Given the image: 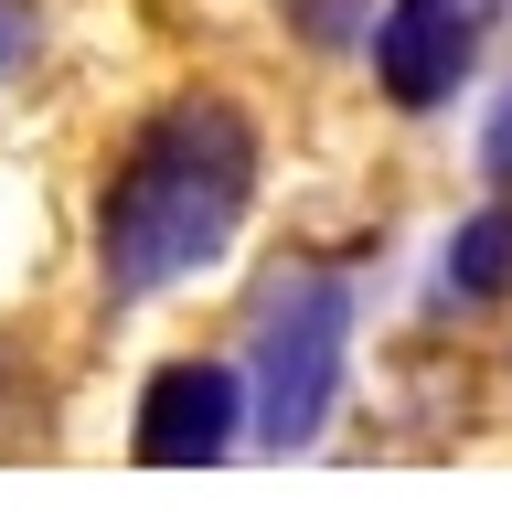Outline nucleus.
I'll list each match as a JSON object with an SVG mask.
<instances>
[{
	"mask_svg": "<svg viewBox=\"0 0 512 512\" xmlns=\"http://www.w3.org/2000/svg\"><path fill=\"white\" fill-rule=\"evenodd\" d=\"M256 214V118L224 86H182L139 107L96 182V288L139 310L160 288L203 278Z\"/></svg>",
	"mask_w": 512,
	"mask_h": 512,
	"instance_id": "1",
	"label": "nucleus"
},
{
	"mask_svg": "<svg viewBox=\"0 0 512 512\" xmlns=\"http://www.w3.org/2000/svg\"><path fill=\"white\" fill-rule=\"evenodd\" d=\"M352 363V278L278 267L246 320V384H256V448H310Z\"/></svg>",
	"mask_w": 512,
	"mask_h": 512,
	"instance_id": "2",
	"label": "nucleus"
},
{
	"mask_svg": "<svg viewBox=\"0 0 512 512\" xmlns=\"http://www.w3.org/2000/svg\"><path fill=\"white\" fill-rule=\"evenodd\" d=\"M246 416H256L246 363H214V352H171V363H150V384H139V416H128V459H150V470L235 459Z\"/></svg>",
	"mask_w": 512,
	"mask_h": 512,
	"instance_id": "3",
	"label": "nucleus"
},
{
	"mask_svg": "<svg viewBox=\"0 0 512 512\" xmlns=\"http://www.w3.org/2000/svg\"><path fill=\"white\" fill-rule=\"evenodd\" d=\"M363 64H374L384 107H406V118L448 107V96L470 86V64H480V0H384Z\"/></svg>",
	"mask_w": 512,
	"mask_h": 512,
	"instance_id": "4",
	"label": "nucleus"
},
{
	"mask_svg": "<svg viewBox=\"0 0 512 512\" xmlns=\"http://www.w3.org/2000/svg\"><path fill=\"white\" fill-rule=\"evenodd\" d=\"M438 299H448V310H502V299H512V192H491V203H470V214L448 224Z\"/></svg>",
	"mask_w": 512,
	"mask_h": 512,
	"instance_id": "5",
	"label": "nucleus"
},
{
	"mask_svg": "<svg viewBox=\"0 0 512 512\" xmlns=\"http://www.w3.org/2000/svg\"><path fill=\"white\" fill-rule=\"evenodd\" d=\"M288 22H299V43L310 54H352V43H374V0H288Z\"/></svg>",
	"mask_w": 512,
	"mask_h": 512,
	"instance_id": "6",
	"label": "nucleus"
},
{
	"mask_svg": "<svg viewBox=\"0 0 512 512\" xmlns=\"http://www.w3.org/2000/svg\"><path fill=\"white\" fill-rule=\"evenodd\" d=\"M43 64V0H0V86Z\"/></svg>",
	"mask_w": 512,
	"mask_h": 512,
	"instance_id": "7",
	"label": "nucleus"
},
{
	"mask_svg": "<svg viewBox=\"0 0 512 512\" xmlns=\"http://www.w3.org/2000/svg\"><path fill=\"white\" fill-rule=\"evenodd\" d=\"M480 182H491V192H512V86H502V107L480 118Z\"/></svg>",
	"mask_w": 512,
	"mask_h": 512,
	"instance_id": "8",
	"label": "nucleus"
}]
</instances>
